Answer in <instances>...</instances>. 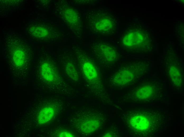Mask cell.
<instances>
[{
    "label": "cell",
    "instance_id": "6da1fadb",
    "mask_svg": "<svg viewBox=\"0 0 184 137\" xmlns=\"http://www.w3.org/2000/svg\"><path fill=\"white\" fill-rule=\"evenodd\" d=\"M121 115L125 129L132 136H157L164 131L167 125L165 111L155 107L129 109Z\"/></svg>",
    "mask_w": 184,
    "mask_h": 137
},
{
    "label": "cell",
    "instance_id": "7a4b0ae2",
    "mask_svg": "<svg viewBox=\"0 0 184 137\" xmlns=\"http://www.w3.org/2000/svg\"><path fill=\"white\" fill-rule=\"evenodd\" d=\"M4 52L9 73L14 77H27L34 60V49L30 43L17 32H7L4 36Z\"/></svg>",
    "mask_w": 184,
    "mask_h": 137
},
{
    "label": "cell",
    "instance_id": "3957f363",
    "mask_svg": "<svg viewBox=\"0 0 184 137\" xmlns=\"http://www.w3.org/2000/svg\"><path fill=\"white\" fill-rule=\"evenodd\" d=\"M165 91L163 81L160 79L147 78L131 90L126 99L128 102L151 105L163 101Z\"/></svg>",
    "mask_w": 184,
    "mask_h": 137
},
{
    "label": "cell",
    "instance_id": "277c9868",
    "mask_svg": "<svg viewBox=\"0 0 184 137\" xmlns=\"http://www.w3.org/2000/svg\"><path fill=\"white\" fill-rule=\"evenodd\" d=\"M86 19L89 29L93 33L109 38L117 33V18L109 8L90 10L86 14Z\"/></svg>",
    "mask_w": 184,
    "mask_h": 137
},
{
    "label": "cell",
    "instance_id": "5b68a950",
    "mask_svg": "<svg viewBox=\"0 0 184 137\" xmlns=\"http://www.w3.org/2000/svg\"><path fill=\"white\" fill-rule=\"evenodd\" d=\"M150 62L139 61L129 63L121 68L111 77L110 82L113 85L128 87L135 83L141 77L148 74Z\"/></svg>",
    "mask_w": 184,
    "mask_h": 137
},
{
    "label": "cell",
    "instance_id": "8992f818",
    "mask_svg": "<svg viewBox=\"0 0 184 137\" xmlns=\"http://www.w3.org/2000/svg\"><path fill=\"white\" fill-rule=\"evenodd\" d=\"M25 32L30 38L36 42H56L63 35L54 24L39 20L33 21L26 24Z\"/></svg>",
    "mask_w": 184,
    "mask_h": 137
},
{
    "label": "cell",
    "instance_id": "52a82bcc",
    "mask_svg": "<svg viewBox=\"0 0 184 137\" xmlns=\"http://www.w3.org/2000/svg\"><path fill=\"white\" fill-rule=\"evenodd\" d=\"M162 66L165 77L173 91L182 92L183 86V70L182 62L172 53L164 58Z\"/></svg>",
    "mask_w": 184,
    "mask_h": 137
},
{
    "label": "cell",
    "instance_id": "ba28073f",
    "mask_svg": "<svg viewBox=\"0 0 184 137\" xmlns=\"http://www.w3.org/2000/svg\"><path fill=\"white\" fill-rule=\"evenodd\" d=\"M140 28H128L123 32L120 42L125 50L136 53L146 52L150 49L151 41L144 35Z\"/></svg>",
    "mask_w": 184,
    "mask_h": 137
},
{
    "label": "cell",
    "instance_id": "9c48e42d",
    "mask_svg": "<svg viewBox=\"0 0 184 137\" xmlns=\"http://www.w3.org/2000/svg\"><path fill=\"white\" fill-rule=\"evenodd\" d=\"M90 48L93 55L105 67L112 66L119 60L118 51L112 43L99 41L94 43Z\"/></svg>",
    "mask_w": 184,
    "mask_h": 137
},
{
    "label": "cell",
    "instance_id": "30bf717a",
    "mask_svg": "<svg viewBox=\"0 0 184 137\" xmlns=\"http://www.w3.org/2000/svg\"><path fill=\"white\" fill-rule=\"evenodd\" d=\"M76 128L83 134L90 135L104 125L106 118L101 113L91 112L85 114L80 119Z\"/></svg>",
    "mask_w": 184,
    "mask_h": 137
},
{
    "label": "cell",
    "instance_id": "8fae6325",
    "mask_svg": "<svg viewBox=\"0 0 184 137\" xmlns=\"http://www.w3.org/2000/svg\"><path fill=\"white\" fill-rule=\"evenodd\" d=\"M81 73L88 83L97 85L100 82V77L95 66L86 55L81 54L77 58Z\"/></svg>",
    "mask_w": 184,
    "mask_h": 137
},
{
    "label": "cell",
    "instance_id": "7c38bea8",
    "mask_svg": "<svg viewBox=\"0 0 184 137\" xmlns=\"http://www.w3.org/2000/svg\"><path fill=\"white\" fill-rule=\"evenodd\" d=\"M55 110L52 106H47L43 108L39 113L38 121L40 124H43L50 121L54 116Z\"/></svg>",
    "mask_w": 184,
    "mask_h": 137
},
{
    "label": "cell",
    "instance_id": "4fadbf2b",
    "mask_svg": "<svg viewBox=\"0 0 184 137\" xmlns=\"http://www.w3.org/2000/svg\"><path fill=\"white\" fill-rule=\"evenodd\" d=\"M64 69L66 74L70 79L75 81L78 80L79 73L76 67L73 63L70 61L67 62Z\"/></svg>",
    "mask_w": 184,
    "mask_h": 137
},
{
    "label": "cell",
    "instance_id": "5bb4252c",
    "mask_svg": "<svg viewBox=\"0 0 184 137\" xmlns=\"http://www.w3.org/2000/svg\"><path fill=\"white\" fill-rule=\"evenodd\" d=\"M3 1H0V7L1 9L5 8L6 11L5 12H8L11 9H12L15 7H18L19 5L21 4L22 2H23V1L21 0H6L7 2H6L5 0H3Z\"/></svg>",
    "mask_w": 184,
    "mask_h": 137
},
{
    "label": "cell",
    "instance_id": "9a60e30c",
    "mask_svg": "<svg viewBox=\"0 0 184 137\" xmlns=\"http://www.w3.org/2000/svg\"><path fill=\"white\" fill-rule=\"evenodd\" d=\"M59 137H71L75 136L74 134L71 132L66 130H62L58 134Z\"/></svg>",
    "mask_w": 184,
    "mask_h": 137
},
{
    "label": "cell",
    "instance_id": "2e32d148",
    "mask_svg": "<svg viewBox=\"0 0 184 137\" xmlns=\"http://www.w3.org/2000/svg\"><path fill=\"white\" fill-rule=\"evenodd\" d=\"M115 135L111 132H108L106 133L102 136L103 137H114Z\"/></svg>",
    "mask_w": 184,
    "mask_h": 137
}]
</instances>
